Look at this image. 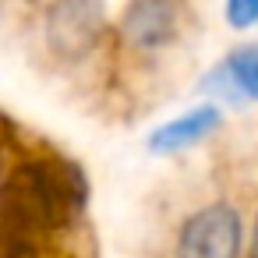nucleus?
I'll list each match as a JSON object with an SVG mask.
<instances>
[{
	"mask_svg": "<svg viewBox=\"0 0 258 258\" xmlns=\"http://www.w3.org/2000/svg\"><path fill=\"white\" fill-rule=\"evenodd\" d=\"M244 251V219L230 202H212L191 212L180 230L173 254L177 258H240Z\"/></svg>",
	"mask_w": 258,
	"mask_h": 258,
	"instance_id": "1",
	"label": "nucleus"
},
{
	"mask_svg": "<svg viewBox=\"0 0 258 258\" xmlns=\"http://www.w3.org/2000/svg\"><path fill=\"white\" fill-rule=\"evenodd\" d=\"M247 258H258V216H254V233H251V251Z\"/></svg>",
	"mask_w": 258,
	"mask_h": 258,
	"instance_id": "7",
	"label": "nucleus"
},
{
	"mask_svg": "<svg viewBox=\"0 0 258 258\" xmlns=\"http://www.w3.org/2000/svg\"><path fill=\"white\" fill-rule=\"evenodd\" d=\"M103 29H106L103 0H53L43 22L46 46L64 64L85 60L99 46Z\"/></svg>",
	"mask_w": 258,
	"mask_h": 258,
	"instance_id": "2",
	"label": "nucleus"
},
{
	"mask_svg": "<svg viewBox=\"0 0 258 258\" xmlns=\"http://www.w3.org/2000/svg\"><path fill=\"white\" fill-rule=\"evenodd\" d=\"M180 32V0H127L120 36L135 53L166 50Z\"/></svg>",
	"mask_w": 258,
	"mask_h": 258,
	"instance_id": "3",
	"label": "nucleus"
},
{
	"mask_svg": "<svg viewBox=\"0 0 258 258\" xmlns=\"http://www.w3.org/2000/svg\"><path fill=\"white\" fill-rule=\"evenodd\" d=\"M233 89L240 92V99H258V43L237 46L230 50V57L223 60Z\"/></svg>",
	"mask_w": 258,
	"mask_h": 258,
	"instance_id": "5",
	"label": "nucleus"
},
{
	"mask_svg": "<svg viewBox=\"0 0 258 258\" xmlns=\"http://www.w3.org/2000/svg\"><path fill=\"white\" fill-rule=\"evenodd\" d=\"M219 124H223V113H219V106H216V103L195 106V110L180 113L177 120H170V124L156 127V131L149 135V149H152L156 156L184 152V149L198 145L202 138H209V135L219 127Z\"/></svg>",
	"mask_w": 258,
	"mask_h": 258,
	"instance_id": "4",
	"label": "nucleus"
},
{
	"mask_svg": "<svg viewBox=\"0 0 258 258\" xmlns=\"http://www.w3.org/2000/svg\"><path fill=\"white\" fill-rule=\"evenodd\" d=\"M226 25L230 29L258 25V0H226Z\"/></svg>",
	"mask_w": 258,
	"mask_h": 258,
	"instance_id": "6",
	"label": "nucleus"
}]
</instances>
